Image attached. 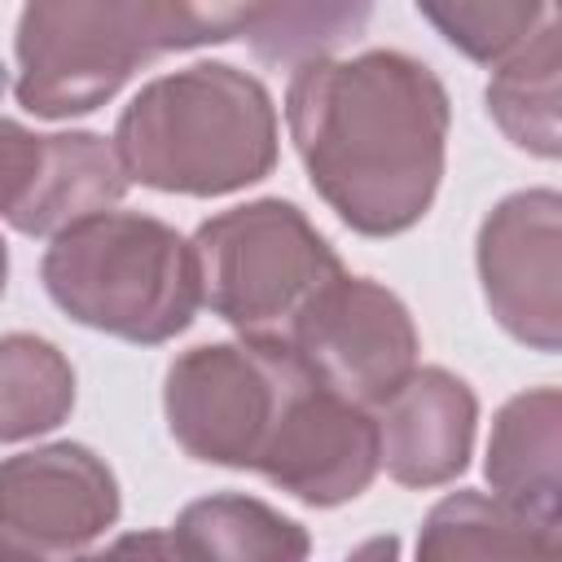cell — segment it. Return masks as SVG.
Masks as SVG:
<instances>
[{
	"label": "cell",
	"mask_w": 562,
	"mask_h": 562,
	"mask_svg": "<svg viewBox=\"0 0 562 562\" xmlns=\"http://www.w3.org/2000/svg\"><path fill=\"white\" fill-rule=\"evenodd\" d=\"M127 171L114 140L101 132H48L22 202L9 211V228L22 237H57L92 215H105L127 193Z\"/></svg>",
	"instance_id": "12"
},
{
	"label": "cell",
	"mask_w": 562,
	"mask_h": 562,
	"mask_svg": "<svg viewBox=\"0 0 562 562\" xmlns=\"http://www.w3.org/2000/svg\"><path fill=\"white\" fill-rule=\"evenodd\" d=\"M70 562H184L171 531H127L119 540H110L97 553H79Z\"/></svg>",
	"instance_id": "21"
},
{
	"label": "cell",
	"mask_w": 562,
	"mask_h": 562,
	"mask_svg": "<svg viewBox=\"0 0 562 562\" xmlns=\"http://www.w3.org/2000/svg\"><path fill=\"white\" fill-rule=\"evenodd\" d=\"M479 285L496 325L531 351L562 347V198L518 189L501 198L474 241Z\"/></svg>",
	"instance_id": "9"
},
{
	"label": "cell",
	"mask_w": 562,
	"mask_h": 562,
	"mask_svg": "<svg viewBox=\"0 0 562 562\" xmlns=\"http://www.w3.org/2000/svg\"><path fill=\"white\" fill-rule=\"evenodd\" d=\"M48 299L83 329L158 347L202 307L193 246L140 211H105L57 233L40 259Z\"/></svg>",
	"instance_id": "4"
},
{
	"label": "cell",
	"mask_w": 562,
	"mask_h": 562,
	"mask_svg": "<svg viewBox=\"0 0 562 562\" xmlns=\"http://www.w3.org/2000/svg\"><path fill=\"white\" fill-rule=\"evenodd\" d=\"M189 246L202 303L259 347H285L303 312L347 272L316 224L281 198L202 220Z\"/></svg>",
	"instance_id": "5"
},
{
	"label": "cell",
	"mask_w": 562,
	"mask_h": 562,
	"mask_svg": "<svg viewBox=\"0 0 562 562\" xmlns=\"http://www.w3.org/2000/svg\"><path fill=\"white\" fill-rule=\"evenodd\" d=\"M479 400L465 378L439 364H417L395 395L373 408L378 470L400 487H439L470 465Z\"/></svg>",
	"instance_id": "11"
},
{
	"label": "cell",
	"mask_w": 562,
	"mask_h": 562,
	"mask_svg": "<svg viewBox=\"0 0 562 562\" xmlns=\"http://www.w3.org/2000/svg\"><path fill=\"white\" fill-rule=\"evenodd\" d=\"M114 470L83 443H44L0 461V544L35 562L79 558L119 522Z\"/></svg>",
	"instance_id": "8"
},
{
	"label": "cell",
	"mask_w": 562,
	"mask_h": 562,
	"mask_svg": "<svg viewBox=\"0 0 562 562\" xmlns=\"http://www.w3.org/2000/svg\"><path fill=\"white\" fill-rule=\"evenodd\" d=\"M184 562H307L312 536L259 496L215 492L189 501L171 527Z\"/></svg>",
	"instance_id": "14"
},
{
	"label": "cell",
	"mask_w": 562,
	"mask_h": 562,
	"mask_svg": "<svg viewBox=\"0 0 562 562\" xmlns=\"http://www.w3.org/2000/svg\"><path fill=\"white\" fill-rule=\"evenodd\" d=\"M369 22V4H255L246 40L263 61L303 66L329 57Z\"/></svg>",
	"instance_id": "18"
},
{
	"label": "cell",
	"mask_w": 562,
	"mask_h": 562,
	"mask_svg": "<svg viewBox=\"0 0 562 562\" xmlns=\"http://www.w3.org/2000/svg\"><path fill=\"white\" fill-rule=\"evenodd\" d=\"M285 347L316 386L369 413L417 369L422 338L400 294L373 277L342 272L303 312Z\"/></svg>",
	"instance_id": "7"
},
{
	"label": "cell",
	"mask_w": 562,
	"mask_h": 562,
	"mask_svg": "<svg viewBox=\"0 0 562 562\" xmlns=\"http://www.w3.org/2000/svg\"><path fill=\"white\" fill-rule=\"evenodd\" d=\"M255 4L176 0H40L18 13V105L35 119L101 110L145 61L224 44L246 31Z\"/></svg>",
	"instance_id": "2"
},
{
	"label": "cell",
	"mask_w": 562,
	"mask_h": 562,
	"mask_svg": "<svg viewBox=\"0 0 562 562\" xmlns=\"http://www.w3.org/2000/svg\"><path fill=\"white\" fill-rule=\"evenodd\" d=\"M417 562H562L558 531H544L487 492L443 496L417 531Z\"/></svg>",
	"instance_id": "16"
},
{
	"label": "cell",
	"mask_w": 562,
	"mask_h": 562,
	"mask_svg": "<svg viewBox=\"0 0 562 562\" xmlns=\"http://www.w3.org/2000/svg\"><path fill=\"white\" fill-rule=\"evenodd\" d=\"M417 13L452 44L461 48L470 61L483 66H501L509 53H518L553 13V4H536V0H514V4H470V0H452V4H435L422 0Z\"/></svg>",
	"instance_id": "19"
},
{
	"label": "cell",
	"mask_w": 562,
	"mask_h": 562,
	"mask_svg": "<svg viewBox=\"0 0 562 562\" xmlns=\"http://www.w3.org/2000/svg\"><path fill=\"white\" fill-rule=\"evenodd\" d=\"M0 97H4V66H0Z\"/></svg>",
	"instance_id": "25"
},
{
	"label": "cell",
	"mask_w": 562,
	"mask_h": 562,
	"mask_svg": "<svg viewBox=\"0 0 562 562\" xmlns=\"http://www.w3.org/2000/svg\"><path fill=\"white\" fill-rule=\"evenodd\" d=\"M4 281H9V246L0 237V294H4Z\"/></svg>",
	"instance_id": "23"
},
{
	"label": "cell",
	"mask_w": 562,
	"mask_h": 562,
	"mask_svg": "<svg viewBox=\"0 0 562 562\" xmlns=\"http://www.w3.org/2000/svg\"><path fill=\"white\" fill-rule=\"evenodd\" d=\"M255 470L312 509L356 501L378 474L373 413L329 395L307 373L285 391Z\"/></svg>",
	"instance_id": "10"
},
{
	"label": "cell",
	"mask_w": 562,
	"mask_h": 562,
	"mask_svg": "<svg viewBox=\"0 0 562 562\" xmlns=\"http://www.w3.org/2000/svg\"><path fill=\"white\" fill-rule=\"evenodd\" d=\"M299 373L290 347L202 342L167 364V430L193 461L255 470L272 417Z\"/></svg>",
	"instance_id": "6"
},
{
	"label": "cell",
	"mask_w": 562,
	"mask_h": 562,
	"mask_svg": "<svg viewBox=\"0 0 562 562\" xmlns=\"http://www.w3.org/2000/svg\"><path fill=\"white\" fill-rule=\"evenodd\" d=\"M75 408V369L40 334H0V443L57 430Z\"/></svg>",
	"instance_id": "17"
},
{
	"label": "cell",
	"mask_w": 562,
	"mask_h": 562,
	"mask_svg": "<svg viewBox=\"0 0 562 562\" xmlns=\"http://www.w3.org/2000/svg\"><path fill=\"white\" fill-rule=\"evenodd\" d=\"M35 158H40V132L0 119V220H9V211L22 202Z\"/></svg>",
	"instance_id": "20"
},
{
	"label": "cell",
	"mask_w": 562,
	"mask_h": 562,
	"mask_svg": "<svg viewBox=\"0 0 562 562\" xmlns=\"http://www.w3.org/2000/svg\"><path fill=\"white\" fill-rule=\"evenodd\" d=\"M483 474L492 501L518 518L558 531V492H562V395L558 386H536L501 404Z\"/></svg>",
	"instance_id": "13"
},
{
	"label": "cell",
	"mask_w": 562,
	"mask_h": 562,
	"mask_svg": "<svg viewBox=\"0 0 562 562\" xmlns=\"http://www.w3.org/2000/svg\"><path fill=\"white\" fill-rule=\"evenodd\" d=\"M114 154L127 180L224 198L277 167V105L263 79L228 61H193L149 79L114 123Z\"/></svg>",
	"instance_id": "3"
},
{
	"label": "cell",
	"mask_w": 562,
	"mask_h": 562,
	"mask_svg": "<svg viewBox=\"0 0 562 562\" xmlns=\"http://www.w3.org/2000/svg\"><path fill=\"white\" fill-rule=\"evenodd\" d=\"M285 123L312 189L347 228L395 237L430 211L452 105L426 61L400 48L303 61L285 88Z\"/></svg>",
	"instance_id": "1"
},
{
	"label": "cell",
	"mask_w": 562,
	"mask_h": 562,
	"mask_svg": "<svg viewBox=\"0 0 562 562\" xmlns=\"http://www.w3.org/2000/svg\"><path fill=\"white\" fill-rule=\"evenodd\" d=\"M347 562H400V536H369L347 553Z\"/></svg>",
	"instance_id": "22"
},
{
	"label": "cell",
	"mask_w": 562,
	"mask_h": 562,
	"mask_svg": "<svg viewBox=\"0 0 562 562\" xmlns=\"http://www.w3.org/2000/svg\"><path fill=\"white\" fill-rule=\"evenodd\" d=\"M0 562H35V558H26V553H18V549L0 544Z\"/></svg>",
	"instance_id": "24"
},
{
	"label": "cell",
	"mask_w": 562,
	"mask_h": 562,
	"mask_svg": "<svg viewBox=\"0 0 562 562\" xmlns=\"http://www.w3.org/2000/svg\"><path fill=\"white\" fill-rule=\"evenodd\" d=\"M483 101L509 145H518L536 158L562 154V26H558V9L544 18V26L518 53H509L501 66H492Z\"/></svg>",
	"instance_id": "15"
}]
</instances>
